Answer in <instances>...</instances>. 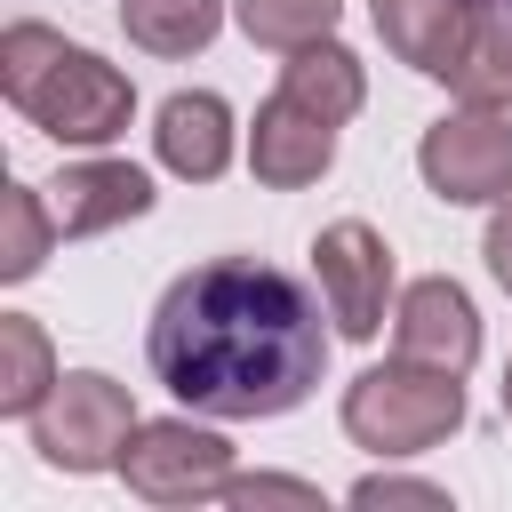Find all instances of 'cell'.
<instances>
[{"instance_id": "1", "label": "cell", "mask_w": 512, "mask_h": 512, "mask_svg": "<svg viewBox=\"0 0 512 512\" xmlns=\"http://www.w3.org/2000/svg\"><path fill=\"white\" fill-rule=\"evenodd\" d=\"M144 360L192 416L256 424L312 400L328 368V328L296 272L256 256H216L168 280L144 328Z\"/></svg>"}, {"instance_id": "2", "label": "cell", "mask_w": 512, "mask_h": 512, "mask_svg": "<svg viewBox=\"0 0 512 512\" xmlns=\"http://www.w3.org/2000/svg\"><path fill=\"white\" fill-rule=\"evenodd\" d=\"M0 96H8L40 136L80 144V152L120 144L128 120H136V88H128V72L104 64L96 48H80V40L32 24V16H16V24L0 32Z\"/></svg>"}, {"instance_id": "3", "label": "cell", "mask_w": 512, "mask_h": 512, "mask_svg": "<svg viewBox=\"0 0 512 512\" xmlns=\"http://www.w3.org/2000/svg\"><path fill=\"white\" fill-rule=\"evenodd\" d=\"M456 424H464V376L456 368H432V360L392 352L384 368H360L344 384V432H352V448H368L384 464L440 448Z\"/></svg>"}, {"instance_id": "4", "label": "cell", "mask_w": 512, "mask_h": 512, "mask_svg": "<svg viewBox=\"0 0 512 512\" xmlns=\"http://www.w3.org/2000/svg\"><path fill=\"white\" fill-rule=\"evenodd\" d=\"M136 424H144V416H136L128 384H112L104 368H64L56 392L24 416L32 456H40L48 472H120V448H128Z\"/></svg>"}, {"instance_id": "5", "label": "cell", "mask_w": 512, "mask_h": 512, "mask_svg": "<svg viewBox=\"0 0 512 512\" xmlns=\"http://www.w3.org/2000/svg\"><path fill=\"white\" fill-rule=\"evenodd\" d=\"M120 480L144 504H208L232 488V440L216 432V416H152L128 432L120 448Z\"/></svg>"}, {"instance_id": "6", "label": "cell", "mask_w": 512, "mask_h": 512, "mask_svg": "<svg viewBox=\"0 0 512 512\" xmlns=\"http://www.w3.org/2000/svg\"><path fill=\"white\" fill-rule=\"evenodd\" d=\"M416 176L448 208H496V200H512V112H480V104L440 112L424 128V144H416Z\"/></svg>"}, {"instance_id": "7", "label": "cell", "mask_w": 512, "mask_h": 512, "mask_svg": "<svg viewBox=\"0 0 512 512\" xmlns=\"http://www.w3.org/2000/svg\"><path fill=\"white\" fill-rule=\"evenodd\" d=\"M312 272H320V304H328L336 336L376 344V336H384V312H392V248H384V232L360 224V216L320 224Z\"/></svg>"}, {"instance_id": "8", "label": "cell", "mask_w": 512, "mask_h": 512, "mask_svg": "<svg viewBox=\"0 0 512 512\" xmlns=\"http://www.w3.org/2000/svg\"><path fill=\"white\" fill-rule=\"evenodd\" d=\"M328 160H336V120H320L312 104L272 88L256 104V128H248V176L264 192H304L328 176Z\"/></svg>"}, {"instance_id": "9", "label": "cell", "mask_w": 512, "mask_h": 512, "mask_svg": "<svg viewBox=\"0 0 512 512\" xmlns=\"http://www.w3.org/2000/svg\"><path fill=\"white\" fill-rule=\"evenodd\" d=\"M392 352H408V360H432V368H472L480 360V312H472V296L448 280V272H432V280H408L400 288V304H392Z\"/></svg>"}, {"instance_id": "10", "label": "cell", "mask_w": 512, "mask_h": 512, "mask_svg": "<svg viewBox=\"0 0 512 512\" xmlns=\"http://www.w3.org/2000/svg\"><path fill=\"white\" fill-rule=\"evenodd\" d=\"M368 16H376V40H384L408 72L448 80V72L464 64L488 0H368Z\"/></svg>"}, {"instance_id": "11", "label": "cell", "mask_w": 512, "mask_h": 512, "mask_svg": "<svg viewBox=\"0 0 512 512\" xmlns=\"http://www.w3.org/2000/svg\"><path fill=\"white\" fill-rule=\"evenodd\" d=\"M240 152V128H232V104L216 88H176L160 112H152V160L184 184H216Z\"/></svg>"}, {"instance_id": "12", "label": "cell", "mask_w": 512, "mask_h": 512, "mask_svg": "<svg viewBox=\"0 0 512 512\" xmlns=\"http://www.w3.org/2000/svg\"><path fill=\"white\" fill-rule=\"evenodd\" d=\"M40 192H48V216H56L64 240L112 232V224H128V216L152 208V176L136 160H64Z\"/></svg>"}, {"instance_id": "13", "label": "cell", "mask_w": 512, "mask_h": 512, "mask_svg": "<svg viewBox=\"0 0 512 512\" xmlns=\"http://www.w3.org/2000/svg\"><path fill=\"white\" fill-rule=\"evenodd\" d=\"M280 96H296V104H312L320 120H352L360 104H368V72H360V56L328 32V40H312V48H296L288 64H280Z\"/></svg>"}, {"instance_id": "14", "label": "cell", "mask_w": 512, "mask_h": 512, "mask_svg": "<svg viewBox=\"0 0 512 512\" xmlns=\"http://www.w3.org/2000/svg\"><path fill=\"white\" fill-rule=\"evenodd\" d=\"M56 344L32 312H0V416H32L56 392Z\"/></svg>"}, {"instance_id": "15", "label": "cell", "mask_w": 512, "mask_h": 512, "mask_svg": "<svg viewBox=\"0 0 512 512\" xmlns=\"http://www.w3.org/2000/svg\"><path fill=\"white\" fill-rule=\"evenodd\" d=\"M120 24L144 56H200L224 24V0H120Z\"/></svg>"}, {"instance_id": "16", "label": "cell", "mask_w": 512, "mask_h": 512, "mask_svg": "<svg viewBox=\"0 0 512 512\" xmlns=\"http://www.w3.org/2000/svg\"><path fill=\"white\" fill-rule=\"evenodd\" d=\"M448 96H456V104H480V112H512V16H504V8L480 16L464 64L448 72Z\"/></svg>"}, {"instance_id": "17", "label": "cell", "mask_w": 512, "mask_h": 512, "mask_svg": "<svg viewBox=\"0 0 512 512\" xmlns=\"http://www.w3.org/2000/svg\"><path fill=\"white\" fill-rule=\"evenodd\" d=\"M48 240H64L56 216H48V192L8 176L0 184V280H32L48 264Z\"/></svg>"}, {"instance_id": "18", "label": "cell", "mask_w": 512, "mask_h": 512, "mask_svg": "<svg viewBox=\"0 0 512 512\" xmlns=\"http://www.w3.org/2000/svg\"><path fill=\"white\" fill-rule=\"evenodd\" d=\"M336 16H344V0H232V24L272 56H296V48L328 40Z\"/></svg>"}, {"instance_id": "19", "label": "cell", "mask_w": 512, "mask_h": 512, "mask_svg": "<svg viewBox=\"0 0 512 512\" xmlns=\"http://www.w3.org/2000/svg\"><path fill=\"white\" fill-rule=\"evenodd\" d=\"M224 504H320V488L312 480H280V472H232V488H224Z\"/></svg>"}, {"instance_id": "20", "label": "cell", "mask_w": 512, "mask_h": 512, "mask_svg": "<svg viewBox=\"0 0 512 512\" xmlns=\"http://www.w3.org/2000/svg\"><path fill=\"white\" fill-rule=\"evenodd\" d=\"M352 504H424V512H448V488H432V480H392V472H368V480H352Z\"/></svg>"}, {"instance_id": "21", "label": "cell", "mask_w": 512, "mask_h": 512, "mask_svg": "<svg viewBox=\"0 0 512 512\" xmlns=\"http://www.w3.org/2000/svg\"><path fill=\"white\" fill-rule=\"evenodd\" d=\"M480 256H488L496 288L512 296V200H496V216H488V240H480Z\"/></svg>"}, {"instance_id": "22", "label": "cell", "mask_w": 512, "mask_h": 512, "mask_svg": "<svg viewBox=\"0 0 512 512\" xmlns=\"http://www.w3.org/2000/svg\"><path fill=\"white\" fill-rule=\"evenodd\" d=\"M496 400H504V416H512V360H504V384H496Z\"/></svg>"}]
</instances>
